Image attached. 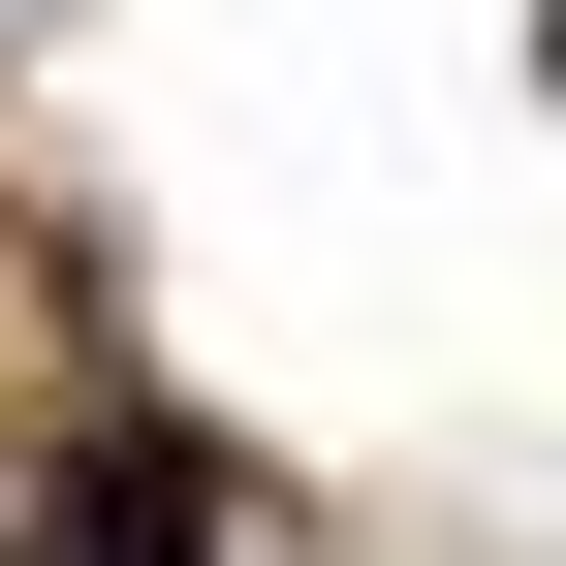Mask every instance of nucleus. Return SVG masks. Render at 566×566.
Instances as JSON below:
<instances>
[{"label": "nucleus", "instance_id": "1", "mask_svg": "<svg viewBox=\"0 0 566 566\" xmlns=\"http://www.w3.org/2000/svg\"><path fill=\"white\" fill-rule=\"evenodd\" d=\"M32 566H189V472H63V504H32Z\"/></svg>", "mask_w": 566, "mask_h": 566}]
</instances>
